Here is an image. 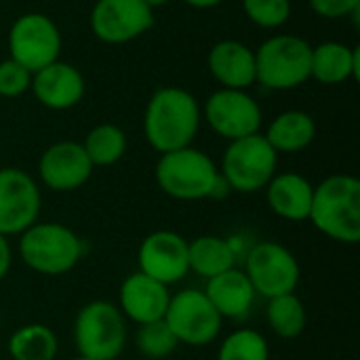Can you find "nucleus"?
Instances as JSON below:
<instances>
[{"mask_svg":"<svg viewBox=\"0 0 360 360\" xmlns=\"http://www.w3.org/2000/svg\"><path fill=\"white\" fill-rule=\"evenodd\" d=\"M219 179V169L200 150L192 146L160 154L156 165V181L160 190L175 200L211 198Z\"/></svg>","mask_w":360,"mask_h":360,"instance_id":"4","label":"nucleus"},{"mask_svg":"<svg viewBox=\"0 0 360 360\" xmlns=\"http://www.w3.org/2000/svg\"><path fill=\"white\" fill-rule=\"evenodd\" d=\"M74 342L80 356L116 360L127 344V325L120 308L110 302L86 304L74 321Z\"/></svg>","mask_w":360,"mask_h":360,"instance_id":"6","label":"nucleus"},{"mask_svg":"<svg viewBox=\"0 0 360 360\" xmlns=\"http://www.w3.org/2000/svg\"><path fill=\"white\" fill-rule=\"evenodd\" d=\"M150 8H154V6H162V4H167L169 0H143Z\"/></svg>","mask_w":360,"mask_h":360,"instance_id":"34","label":"nucleus"},{"mask_svg":"<svg viewBox=\"0 0 360 360\" xmlns=\"http://www.w3.org/2000/svg\"><path fill=\"white\" fill-rule=\"evenodd\" d=\"M312 46L300 36H272L255 51V82L266 89L287 91L310 78Z\"/></svg>","mask_w":360,"mask_h":360,"instance_id":"5","label":"nucleus"},{"mask_svg":"<svg viewBox=\"0 0 360 360\" xmlns=\"http://www.w3.org/2000/svg\"><path fill=\"white\" fill-rule=\"evenodd\" d=\"M165 323L179 344L200 348L217 340L224 319L217 314L205 291L184 289L171 295L169 308L165 312Z\"/></svg>","mask_w":360,"mask_h":360,"instance_id":"8","label":"nucleus"},{"mask_svg":"<svg viewBox=\"0 0 360 360\" xmlns=\"http://www.w3.org/2000/svg\"><path fill=\"white\" fill-rule=\"evenodd\" d=\"M19 236L23 264L44 276H61L70 272L84 253V245L78 234L63 224L36 221Z\"/></svg>","mask_w":360,"mask_h":360,"instance_id":"3","label":"nucleus"},{"mask_svg":"<svg viewBox=\"0 0 360 360\" xmlns=\"http://www.w3.org/2000/svg\"><path fill=\"white\" fill-rule=\"evenodd\" d=\"M32 84V72L19 65L15 59L0 61V97H19Z\"/></svg>","mask_w":360,"mask_h":360,"instance_id":"30","label":"nucleus"},{"mask_svg":"<svg viewBox=\"0 0 360 360\" xmlns=\"http://www.w3.org/2000/svg\"><path fill=\"white\" fill-rule=\"evenodd\" d=\"M205 116L209 127L230 141L255 135L262 127V110L257 101L238 89L215 91L205 105Z\"/></svg>","mask_w":360,"mask_h":360,"instance_id":"13","label":"nucleus"},{"mask_svg":"<svg viewBox=\"0 0 360 360\" xmlns=\"http://www.w3.org/2000/svg\"><path fill=\"white\" fill-rule=\"evenodd\" d=\"M184 2L190 4V6H196V8H211V6L221 4L224 0H184Z\"/></svg>","mask_w":360,"mask_h":360,"instance_id":"33","label":"nucleus"},{"mask_svg":"<svg viewBox=\"0 0 360 360\" xmlns=\"http://www.w3.org/2000/svg\"><path fill=\"white\" fill-rule=\"evenodd\" d=\"M152 23V8L143 0H97L91 11V30L108 44L131 42Z\"/></svg>","mask_w":360,"mask_h":360,"instance_id":"12","label":"nucleus"},{"mask_svg":"<svg viewBox=\"0 0 360 360\" xmlns=\"http://www.w3.org/2000/svg\"><path fill=\"white\" fill-rule=\"evenodd\" d=\"M268 325L283 340H295L306 329V308L295 293H285L268 300Z\"/></svg>","mask_w":360,"mask_h":360,"instance_id":"26","label":"nucleus"},{"mask_svg":"<svg viewBox=\"0 0 360 360\" xmlns=\"http://www.w3.org/2000/svg\"><path fill=\"white\" fill-rule=\"evenodd\" d=\"M245 274L255 295L266 300L293 293L300 283V264L295 255L278 243H259L247 255Z\"/></svg>","mask_w":360,"mask_h":360,"instance_id":"10","label":"nucleus"},{"mask_svg":"<svg viewBox=\"0 0 360 360\" xmlns=\"http://www.w3.org/2000/svg\"><path fill=\"white\" fill-rule=\"evenodd\" d=\"M179 346L177 338L165 323V319L139 325L135 333V348L141 356L150 360H162L171 356Z\"/></svg>","mask_w":360,"mask_h":360,"instance_id":"27","label":"nucleus"},{"mask_svg":"<svg viewBox=\"0 0 360 360\" xmlns=\"http://www.w3.org/2000/svg\"><path fill=\"white\" fill-rule=\"evenodd\" d=\"M40 190L21 169H0V234H23L38 221Z\"/></svg>","mask_w":360,"mask_h":360,"instance_id":"11","label":"nucleus"},{"mask_svg":"<svg viewBox=\"0 0 360 360\" xmlns=\"http://www.w3.org/2000/svg\"><path fill=\"white\" fill-rule=\"evenodd\" d=\"M308 2L316 15L327 19H340L352 15L360 6V0H308Z\"/></svg>","mask_w":360,"mask_h":360,"instance_id":"31","label":"nucleus"},{"mask_svg":"<svg viewBox=\"0 0 360 360\" xmlns=\"http://www.w3.org/2000/svg\"><path fill=\"white\" fill-rule=\"evenodd\" d=\"M11 247H8V240L4 234H0V281L8 274L11 270Z\"/></svg>","mask_w":360,"mask_h":360,"instance_id":"32","label":"nucleus"},{"mask_svg":"<svg viewBox=\"0 0 360 360\" xmlns=\"http://www.w3.org/2000/svg\"><path fill=\"white\" fill-rule=\"evenodd\" d=\"M236 253L226 238L219 236H198L188 243V266L198 276L207 281L234 268Z\"/></svg>","mask_w":360,"mask_h":360,"instance_id":"23","label":"nucleus"},{"mask_svg":"<svg viewBox=\"0 0 360 360\" xmlns=\"http://www.w3.org/2000/svg\"><path fill=\"white\" fill-rule=\"evenodd\" d=\"M38 173L46 188L55 192H72L89 181L93 165L82 143L57 141L40 156Z\"/></svg>","mask_w":360,"mask_h":360,"instance_id":"15","label":"nucleus"},{"mask_svg":"<svg viewBox=\"0 0 360 360\" xmlns=\"http://www.w3.org/2000/svg\"><path fill=\"white\" fill-rule=\"evenodd\" d=\"M11 59L27 72H38L59 59L61 34L55 21L40 13H27L15 19L8 32Z\"/></svg>","mask_w":360,"mask_h":360,"instance_id":"9","label":"nucleus"},{"mask_svg":"<svg viewBox=\"0 0 360 360\" xmlns=\"http://www.w3.org/2000/svg\"><path fill=\"white\" fill-rule=\"evenodd\" d=\"M169 300V287L146 276L143 272L131 274L120 287V312L137 325L165 319Z\"/></svg>","mask_w":360,"mask_h":360,"instance_id":"17","label":"nucleus"},{"mask_svg":"<svg viewBox=\"0 0 360 360\" xmlns=\"http://www.w3.org/2000/svg\"><path fill=\"white\" fill-rule=\"evenodd\" d=\"M270 348L262 333L253 329H238L230 333L219 346L217 360H268Z\"/></svg>","mask_w":360,"mask_h":360,"instance_id":"28","label":"nucleus"},{"mask_svg":"<svg viewBox=\"0 0 360 360\" xmlns=\"http://www.w3.org/2000/svg\"><path fill=\"white\" fill-rule=\"evenodd\" d=\"M247 17L259 27H281L291 15L289 0H243Z\"/></svg>","mask_w":360,"mask_h":360,"instance_id":"29","label":"nucleus"},{"mask_svg":"<svg viewBox=\"0 0 360 360\" xmlns=\"http://www.w3.org/2000/svg\"><path fill=\"white\" fill-rule=\"evenodd\" d=\"M82 148L93 167H112L127 152V137L116 124H97L89 131Z\"/></svg>","mask_w":360,"mask_h":360,"instance_id":"25","label":"nucleus"},{"mask_svg":"<svg viewBox=\"0 0 360 360\" xmlns=\"http://www.w3.org/2000/svg\"><path fill=\"white\" fill-rule=\"evenodd\" d=\"M278 154L259 133L234 139L224 152L221 175L228 186L236 192L251 194L268 186L276 175Z\"/></svg>","mask_w":360,"mask_h":360,"instance_id":"7","label":"nucleus"},{"mask_svg":"<svg viewBox=\"0 0 360 360\" xmlns=\"http://www.w3.org/2000/svg\"><path fill=\"white\" fill-rule=\"evenodd\" d=\"M325 236L354 245L360 240V181L352 175H331L314 188L308 217Z\"/></svg>","mask_w":360,"mask_h":360,"instance_id":"2","label":"nucleus"},{"mask_svg":"<svg viewBox=\"0 0 360 360\" xmlns=\"http://www.w3.org/2000/svg\"><path fill=\"white\" fill-rule=\"evenodd\" d=\"M310 76L323 84H340L359 76V51L342 42L312 46Z\"/></svg>","mask_w":360,"mask_h":360,"instance_id":"21","label":"nucleus"},{"mask_svg":"<svg viewBox=\"0 0 360 360\" xmlns=\"http://www.w3.org/2000/svg\"><path fill=\"white\" fill-rule=\"evenodd\" d=\"M70 360H91V359H86V356H80V354H78V356H74V359H70Z\"/></svg>","mask_w":360,"mask_h":360,"instance_id":"35","label":"nucleus"},{"mask_svg":"<svg viewBox=\"0 0 360 360\" xmlns=\"http://www.w3.org/2000/svg\"><path fill=\"white\" fill-rule=\"evenodd\" d=\"M198 124L200 108L194 95L179 86L158 89L143 116L146 139L160 154L192 146Z\"/></svg>","mask_w":360,"mask_h":360,"instance_id":"1","label":"nucleus"},{"mask_svg":"<svg viewBox=\"0 0 360 360\" xmlns=\"http://www.w3.org/2000/svg\"><path fill=\"white\" fill-rule=\"evenodd\" d=\"M314 186L300 173L274 175L266 186V200L274 215L289 221H306L310 217Z\"/></svg>","mask_w":360,"mask_h":360,"instance_id":"19","label":"nucleus"},{"mask_svg":"<svg viewBox=\"0 0 360 360\" xmlns=\"http://www.w3.org/2000/svg\"><path fill=\"white\" fill-rule=\"evenodd\" d=\"M30 89L42 105L51 110H68L82 99L84 78L74 65L57 59L32 74Z\"/></svg>","mask_w":360,"mask_h":360,"instance_id":"16","label":"nucleus"},{"mask_svg":"<svg viewBox=\"0 0 360 360\" xmlns=\"http://www.w3.org/2000/svg\"><path fill=\"white\" fill-rule=\"evenodd\" d=\"M209 70L224 89L245 91L255 82V53L238 40H221L209 51Z\"/></svg>","mask_w":360,"mask_h":360,"instance_id":"18","label":"nucleus"},{"mask_svg":"<svg viewBox=\"0 0 360 360\" xmlns=\"http://www.w3.org/2000/svg\"><path fill=\"white\" fill-rule=\"evenodd\" d=\"M57 335L46 325H25L8 340L13 360H53L57 356Z\"/></svg>","mask_w":360,"mask_h":360,"instance_id":"24","label":"nucleus"},{"mask_svg":"<svg viewBox=\"0 0 360 360\" xmlns=\"http://www.w3.org/2000/svg\"><path fill=\"white\" fill-rule=\"evenodd\" d=\"M205 295L217 310L221 319H245L255 302V289L249 283L245 270L230 268L213 278H209Z\"/></svg>","mask_w":360,"mask_h":360,"instance_id":"20","label":"nucleus"},{"mask_svg":"<svg viewBox=\"0 0 360 360\" xmlns=\"http://www.w3.org/2000/svg\"><path fill=\"white\" fill-rule=\"evenodd\" d=\"M139 272L162 283L173 285L188 276V240L171 230L152 232L139 247Z\"/></svg>","mask_w":360,"mask_h":360,"instance_id":"14","label":"nucleus"},{"mask_svg":"<svg viewBox=\"0 0 360 360\" xmlns=\"http://www.w3.org/2000/svg\"><path fill=\"white\" fill-rule=\"evenodd\" d=\"M268 143L274 148V152H302L306 150L314 137H316V122L310 114L302 112V110H289L283 112L281 116H276L266 135Z\"/></svg>","mask_w":360,"mask_h":360,"instance_id":"22","label":"nucleus"}]
</instances>
